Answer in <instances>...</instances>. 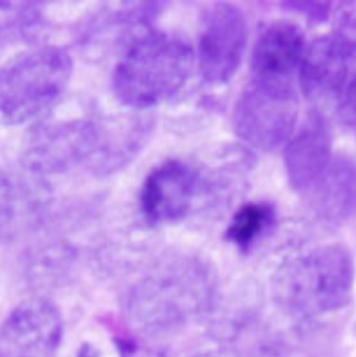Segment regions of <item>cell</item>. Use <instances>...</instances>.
<instances>
[{
  "label": "cell",
  "instance_id": "13",
  "mask_svg": "<svg viewBox=\"0 0 356 357\" xmlns=\"http://www.w3.org/2000/svg\"><path fill=\"white\" fill-rule=\"evenodd\" d=\"M315 211L330 221H346L356 213V170L347 160H333L308 192Z\"/></svg>",
  "mask_w": 356,
  "mask_h": 357
},
{
  "label": "cell",
  "instance_id": "8",
  "mask_svg": "<svg viewBox=\"0 0 356 357\" xmlns=\"http://www.w3.org/2000/svg\"><path fill=\"white\" fill-rule=\"evenodd\" d=\"M248 26L242 11L232 4H217L206 14L198 47V70L207 84L228 82L241 66Z\"/></svg>",
  "mask_w": 356,
  "mask_h": 357
},
{
  "label": "cell",
  "instance_id": "9",
  "mask_svg": "<svg viewBox=\"0 0 356 357\" xmlns=\"http://www.w3.org/2000/svg\"><path fill=\"white\" fill-rule=\"evenodd\" d=\"M196 192L195 172L179 160L154 169L141 190V211L149 224H169L184 218Z\"/></svg>",
  "mask_w": 356,
  "mask_h": 357
},
{
  "label": "cell",
  "instance_id": "16",
  "mask_svg": "<svg viewBox=\"0 0 356 357\" xmlns=\"http://www.w3.org/2000/svg\"><path fill=\"white\" fill-rule=\"evenodd\" d=\"M276 222V211L270 203L258 202L244 204L232 217L225 238L239 249H249Z\"/></svg>",
  "mask_w": 356,
  "mask_h": 357
},
{
  "label": "cell",
  "instance_id": "7",
  "mask_svg": "<svg viewBox=\"0 0 356 357\" xmlns=\"http://www.w3.org/2000/svg\"><path fill=\"white\" fill-rule=\"evenodd\" d=\"M63 335L59 306L45 295L28 298L0 324V357H53Z\"/></svg>",
  "mask_w": 356,
  "mask_h": 357
},
{
  "label": "cell",
  "instance_id": "17",
  "mask_svg": "<svg viewBox=\"0 0 356 357\" xmlns=\"http://www.w3.org/2000/svg\"><path fill=\"white\" fill-rule=\"evenodd\" d=\"M17 190L6 174L0 173V239L4 238L17 215Z\"/></svg>",
  "mask_w": 356,
  "mask_h": 357
},
{
  "label": "cell",
  "instance_id": "4",
  "mask_svg": "<svg viewBox=\"0 0 356 357\" xmlns=\"http://www.w3.org/2000/svg\"><path fill=\"white\" fill-rule=\"evenodd\" d=\"M192 68L193 52L185 40L151 32L124 50L113 71V91L123 105L145 110L177 93Z\"/></svg>",
  "mask_w": 356,
  "mask_h": 357
},
{
  "label": "cell",
  "instance_id": "14",
  "mask_svg": "<svg viewBox=\"0 0 356 357\" xmlns=\"http://www.w3.org/2000/svg\"><path fill=\"white\" fill-rule=\"evenodd\" d=\"M74 259V252L64 245L49 246L39 250L28 261V282L35 289L40 291L63 285L73 271Z\"/></svg>",
  "mask_w": 356,
  "mask_h": 357
},
{
  "label": "cell",
  "instance_id": "12",
  "mask_svg": "<svg viewBox=\"0 0 356 357\" xmlns=\"http://www.w3.org/2000/svg\"><path fill=\"white\" fill-rule=\"evenodd\" d=\"M348 52L337 38L315 40L301 61V86L311 100L337 98L348 74Z\"/></svg>",
  "mask_w": 356,
  "mask_h": 357
},
{
  "label": "cell",
  "instance_id": "5",
  "mask_svg": "<svg viewBox=\"0 0 356 357\" xmlns=\"http://www.w3.org/2000/svg\"><path fill=\"white\" fill-rule=\"evenodd\" d=\"M102 138L103 119L95 114H47L28 137L24 165L38 177L66 174L80 166L91 169Z\"/></svg>",
  "mask_w": 356,
  "mask_h": 357
},
{
  "label": "cell",
  "instance_id": "22",
  "mask_svg": "<svg viewBox=\"0 0 356 357\" xmlns=\"http://www.w3.org/2000/svg\"><path fill=\"white\" fill-rule=\"evenodd\" d=\"M127 357H170L163 352L155 351V349H138L133 351Z\"/></svg>",
  "mask_w": 356,
  "mask_h": 357
},
{
  "label": "cell",
  "instance_id": "20",
  "mask_svg": "<svg viewBox=\"0 0 356 357\" xmlns=\"http://www.w3.org/2000/svg\"><path fill=\"white\" fill-rule=\"evenodd\" d=\"M291 6L315 18L326 17L329 10L327 1H292Z\"/></svg>",
  "mask_w": 356,
  "mask_h": 357
},
{
  "label": "cell",
  "instance_id": "23",
  "mask_svg": "<svg viewBox=\"0 0 356 357\" xmlns=\"http://www.w3.org/2000/svg\"><path fill=\"white\" fill-rule=\"evenodd\" d=\"M77 357H98L96 356V354L91 349V348H84L81 352H80V355Z\"/></svg>",
  "mask_w": 356,
  "mask_h": 357
},
{
  "label": "cell",
  "instance_id": "6",
  "mask_svg": "<svg viewBox=\"0 0 356 357\" xmlns=\"http://www.w3.org/2000/svg\"><path fill=\"white\" fill-rule=\"evenodd\" d=\"M298 99L291 81H256L248 85L232 113L235 134L259 151L279 148L292 134Z\"/></svg>",
  "mask_w": 356,
  "mask_h": 357
},
{
  "label": "cell",
  "instance_id": "21",
  "mask_svg": "<svg viewBox=\"0 0 356 357\" xmlns=\"http://www.w3.org/2000/svg\"><path fill=\"white\" fill-rule=\"evenodd\" d=\"M195 357H238V355H237L232 349L220 348V349H213V351L200 354V355H198V356Z\"/></svg>",
  "mask_w": 356,
  "mask_h": 357
},
{
  "label": "cell",
  "instance_id": "2",
  "mask_svg": "<svg viewBox=\"0 0 356 357\" xmlns=\"http://www.w3.org/2000/svg\"><path fill=\"white\" fill-rule=\"evenodd\" d=\"M355 284V263L341 245H327L283 263L273 275L277 307L295 320H313L346 307Z\"/></svg>",
  "mask_w": 356,
  "mask_h": 357
},
{
  "label": "cell",
  "instance_id": "10",
  "mask_svg": "<svg viewBox=\"0 0 356 357\" xmlns=\"http://www.w3.org/2000/svg\"><path fill=\"white\" fill-rule=\"evenodd\" d=\"M330 131L322 117H313L294 137L284 153L287 178L291 188L308 193L332 165Z\"/></svg>",
  "mask_w": 356,
  "mask_h": 357
},
{
  "label": "cell",
  "instance_id": "3",
  "mask_svg": "<svg viewBox=\"0 0 356 357\" xmlns=\"http://www.w3.org/2000/svg\"><path fill=\"white\" fill-rule=\"evenodd\" d=\"M70 53L54 45L25 49L0 67V124L25 126L50 114L73 77Z\"/></svg>",
  "mask_w": 356,
  "mask_h": 357
},
{
  "label": "cell",
  "instance_id": "11",
  "mask_svg": "<svg viewBox=\"0 0 356 357\" xmlns=\"http://www.w3.org/2000/svg\"><path fill=\"white\" fill-rule=\"evenodd\" d=\"M305 54L302 31L290 22H276L258 38L252 52V77L256 81H291Z\"/></svg>",
  "mask_w": 356,
  "mask_h": 357
},
{
  "label": "cell",
  "instance_id": "15",
  "mask_svg": "<svg viewBox=\"0 0 356 357\" xmlns=\"http://www.w3.org/2000/svg\"><path fill=\"white\" fill-rule=\"evenodd\" d=\"M39 1H0V42L34 40L45 28Z\"/></svg>",
  "mask_w": 356,
  "mask_h": 357
},
{
  "label": "cell",
  "instance_id": "19",
  "mask_svg": "<svg viewBox=\"0 0 356 357\" xmlns=\"http://www.w3.org/2000/svg\"><path fill=\"white\" fill-rule=\"evenodd\" d=\"M341 114L344 116L347 123L356 124V77L351 81L346 91L341 106Z\"/></svg>",
  "mask_w": 356,
  "mask_h": 357
},
{
  "label": "cell",
  "instance_id": "1",
  "mask_svg": "<svg viewBox=\"0 0 356 357\" xmlns=\"http://www.w3.org/2000/svg\"><path fill=\"white\" fill-rule=\"evenodd\" d=\"M212 305L206 271L195 263H175L138 281L124 301L128 326L147 338L173 335Z\"/></svg>",
  "mask_w": 356,
  "mask_h": 357
},
{
  "label": "cell",
  "instance_id": "18",
  "mask_svg": "<svg viewBox=\"0 0 356 357\" xmlns=\"http://www.w3.org/2000/svg\"><path fill=\"white\" fill-rule=\"evenodd\" d=\"M339 25V40L350 53L356 49V1L344 4L337 18Z\"/></svg>",
  "mask_w": 356,
  "mask_h": 357
}]
</instances>
